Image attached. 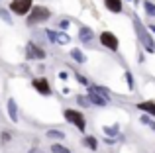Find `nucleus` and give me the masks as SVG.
<instances>
[{
  "label": "nucleus",
  "mask_w": 155,
  "mask_h": 153,
  "mask_svg": "<svg viewBox=\"0 0 155 153\" xmlns=\"http://www.w3.org/2000/svg\"><path fill=\"white\" fill-rule=\"evenodd\" d=\"M71 57L75 59L77 63H84V61H87V57H84V53H83L81 49H77V47H75V49H71Z\"/></svg>",
  "instance_id": "16"
},
{
  "label": "nucleus",
  "mask_w": 155,
  "mask_h": 153,
  "mask_svg": "<svg viewBox=\"0 0 155 153\" xmlns=\"http://www.w3.org/2000/svg\"><path fill=\"white\" fill-rule=\"evenodd\" d=\"M31 84H34V88L41 96H49L51 94V84H49V80H47L45 76H35V79L31 80Z\"/></svg>",
  "instance_id": "6"
},
{
  "label": "nucleus",
  "mask_w": 155,
  "mask_h": 153,
  "mask_svg": "<svg viewBox=\"0 0 155 153\" xmlns=\"http://www.w3.org/2000/svg\"><path fill=\"white\" fill-rule=\"evenodd\" d=\"M77 102H79V104H81L83 108L91 106V102H88V98H87V96H83V94H77Z\"/></svg>",
  "instance_id": "21"
},
{
  "label": "nucleus",
  "mask_w": 155,
  "mask_h": 153,
  "mask_svg": "<svg viewBox=\"0 0 155 153\" xmlns=\"http://www.w3.org/2000/svg\"><path fill=\"white\" fill-rule=\"evenodd\" d=\"M31 8H34V0H10V10L18 16L30 14Z\"/></svg>",
  "instance_id": "4"
},
{
  "label": "nucleus",
  "mask_w": 155,
  "mask_h": 153,
  "mask_svg": "<svg viewBox=\"0 0 155 153\" xmlns=\"http://www.w3.org/2000/svg\"><path fill=\"white\" fill-rule=\"evenodd\" d=\"M126 80H128V86H130V88L136 86V83H134V76H132V73H130V71H126Z\"/></svg>",
  "instance_id": "23"
},
{
  "label": "nucleus",
  "mask_w": 155,
  "mask_h": 153,
  "mask_svg": "<svg viewBox=\"0 0 155 153\" xmlns=\"http://www.w3.org/2000/svg\"><path fill=\"white\" fill-rule=\"evenodd\" d=\"M8 142H10V134H8V132H2V145H6Z\"/></svg>",
  "instance_id": "26"
},
{
  "label": "nucleus",
  "mask_w": 155,
  "mask_h": 153,
  "mask_svg": "<svg viewBox=\"0 0 155 153\" xmlns=\"http://www.w3.org/2000/svg\"><path fill=\"white\" fill-rule=\"evenodd\" d=\"M45 135H47V138H51V139H63V138H65L63 132H57V130H49Z\"/></svg>",
  "instance_id": "18"
},
{
  "label": "nucleus",
  "mask_w": 155,
  "mask_h": 153,
  "mask_svg": "<svg viewBox=\"0 0 155 153\" xmlns=\"http://www.w3.org/2000/svg\"><path fill=\"white\" fill-rule=\"evenodd\" d=\"M8 118H10L14 124L18 122V106H16L14 98H10V100H8Z\"/></svg>",
  "instance_id": "12"
},
{
  "label": "nucleus",
  "mask_w": 155,
  "mask_h": 153,
  "mask_svg": "<svg viewBox=\"0 0 155 153\" xmlns=\"http://www.w3.org/2000/svg\"><path fill=\"white\" fill-rule=\"evenodd\" d=\"M0 18L4 20L6 24H12V18H10V12L6 10V8H0Z\"/></svg>",
  "instance_id": "20"
},
{
  "label": "nucleus",
  "mask_w": 155,
  "mask_h": 153,
  "mask_svg": "<svg viewBox=\"0 0 155 153\" xmlns=\"http://www.w3.org/2000/svg\"><path fill=\"white\" fill-rule=\"evenodd\" d=\"M83 145L87 147V149L96 151V149H98V139H96L94 135H84V138H83Z\"/></svg>",
  "instance_id": "13"
},
{
  "label": "nucleus",
  "mask_w": 155,
  "mask_h": 153,
  "mask_svg": "<svg viewBox=\"0 0 155 153\" xmlns=\"http://www.w3.org/2000/svg\"><path fill=\"white\" fill-rule=\"evenodd\" d=\"M51 151L53 153H71L65 145H61V143H53V145H51Z\"/></svg>",
  "instance_id": "19"
},
{
  "label": "nucleus",
  "mask_w": 155,
  "mask_h": 153,
  "mask_svg": "<svg viewBox=\"0 0 155 153\" xmlns=\"http://www.w3.org/2000/svg\"><path fill=\"white\" fill-rule=\"evenodd\" d=\"M57 41L67 43V41H69V35H67V34H59V35H57Z\"/></svg>",
  "instance_id": "25"
},
{
  "label": "nucleus",
  "mask_w": 155,
  "mask_h": 153,
  "mask_svg": "<svg viewBox=\"0 0 155 153\" xmlns=\"http://www.w3.org/2000/svg\"><path fill=\"white\" fill-rule=\"evenodd\" d=\"M132 20H134V28H136V34H137L140 43L149 51V53H155V39H153V35L149 34V30L140 22V18H137V16H134Z\"/></svg>",
  "instance_id": "1"
},
{
  "label": "nucleus",
  "mask_w": 155,
  "mask_h": 153,
  "mask_svg": "<svg viewBox=\"0 0 155 153\" xmlns=\"http://www.w3.org/2000/svg\"><path fill=\"white\" fill-rule=\"evenodd\" d=\"M45 35L49 37V41H57V35H59V34L53 31V30H45Z\"/></svg>",
  "instance_id": "22"
},
{
  "label": "nucleus",
  "mask_w": 155,
  "mask_h": 153,
  "mask_svg": "<svg viewBox=\"0 0 155 153\" xmlns=\"http://www.w3.org/2000/svg\"><path fill=\"white\" fill-rule=\"evenodd\" d=\"M30 153H43V151L39 149V147H31V149H30Z\"/></svg>",
  "instance_id": "28"
},
{
  "label": "nucleus",
  "mask_w": 155,
  "mask_h": 153,
  "mask_svg": "<svg viewBox=\"0 0 155 153\" xmlns=\"http://www.w3.org/2000/svg\"><path fill=\"white\" fill-rule=\"evenodd\" d=\"M63 116H65V120H67L69 124H73L79 132H84V128H87V120H84V114L81 110H77V108H65Z\"/></svg>",
  "instance_id": "3"
},
{
  "label": "nucleus",
  "mask_w": 155,
  "mask_h": 153,
  "mask_svg": "<svg viewBox=\"0 0 155 153\" xmlns=\"http://www.w3.org/2000/svg\"><path fill=\"white\" fill-rule=\"evenodd\" d=\"M91 88H92V90H94V92H98L100 96H104V98H106V100H108V102H110V96H112V92H110V90H108V88H106V86H98V84H92Z\"/></svg>",
  "instance_id": "15"
},
{
  "label": "nucleus",
  "mask_w": 155,
  "mask_h": 153,
  "mask_svg": "<svg viewBox=\"0 0 155 153\" xmlns=\"http://www.w3.org/2000/svg\"><path fill=\"white\" fill-rule=\"evenodd\" d=\"M59 28H61V30H67V28H69V20H61V22H59Z\"/></svg>",
  "instance_id": "27"
},
{
  "label": "nucleus",
  "mask_w": 155,
  "mask_h": 153,
  "mask_svg": "<svg viewBox=\"0 0 155 153\" xmlns=\"http://www.w3.org/2000/svg\"><path fill=\"white\" fill-rule=\"evenodd\" d=\"M26 57L41 61V59H45V49H41V47L35 45V43H28L26 45Z\"/></svg>",
  "instance_id": "7"
},
{
  "label": "nucleus",
  "mask_w": 155,
  "mask_h": 153,
  "mask_svg": "<svg viewBox=\"0 0 155 153\" xmlns=\"http://www.w3.org/2000/svg\"><path fill=\"white\" fill-rule=\"evenodd\" d=\"M143 8H145V12H147V16H151V18H155V4L153 2H149V0H143Z\"/></svg>",
  "instance_id": "17"
},
{
  "label": "nucleus",
  "mask_w": 155,
  "mask_h": 153,
  "mask_svg": "<svg viewBox=\"0 0 155 153\" xmlns=\"http://www.w3.org/2000/svg\"><path fill=\"white\" fill-rule=\"evenodd\" d=\"M51 18V10L45 6H34L30 10V16L26 20V26H38V24L45 22V20Z\"/></svg>",
  "instance_id": "2"
},
{
  "label": "nucleus",
  "mask_w": 155,
  "mask_h": 153,
  "mask_svg": "<svg viewBox=\"0 0 155 153\" xmlns=\"http://www.w3.org/2000/svg\"><path fill=\"white\" fill-rule=\"evenodd\" d=\"M87 98H88V102L94 104V106H106V104H108V100H106L104 96H100L98 92H94L91 86H88V96Z\"/></svg>",
  "instance_id": "8"
},
{
  "label": "nucleus",
  "mask_w": 155,
  "mask_h": 153,
  "mask_svg": "<svg viewBox=\"0 0 155 153\" xmlns=\"http://www.w3.org/2000/svg\"><path fill=\"white\" fill-rule=\"evenodd\" d=\"M104 6H106L108 12H114V14H120V12L124 10L122 0H104Z\"/></svg>",
  "instance_id": "10"
},
{
  "label": "nucleus",
  "mask_w": 155,
  "mask_h": 153,
  "mask_svg": "<svg viewBox=\"0 0 155 153\" xmlns=\"http://www.w3.org/2000/svg\"><path fill=\"white\" fill-rule=\"evenodd\" d=\"M104 134H106V138H110V139L118 138V134H120V130H118V124H112V126H106V128H104Z\"/></svg>",
  "instance_id": "14"
},
{
  "label": "nucleus",
  "mask_w": 155,
  "mask_h": 153,
  "mask_svg": "<svg viewBox=\"0 0 155 153\" xmlns=\"http://www.w3.org/2000/svg\"><path fill=\"white\" fill-rule=\"evenodd\" d=\"M149 34H155V26H149Z\"/></svg>",
  "instance_id": "29"
},
{
  "label": "nucleus",
  "mask_w": 155,
  "mask_h": 153,
  "mask_svg": "<svg viewBox=\"0 0 155 153\" xmlns=\"http://www.w3.org/2000/svg\"><path fill=\"white\" fill-rule=\"evenodd\" d=\"M79 39L83 43H92V39H94V31H92V28H87L83 26L79 30Z\"/></svg>",
  "instance_id": "9"
},
{
  "label": "nucleus",
  "mask_w": 155,
  "mask_h": 153,
  "mask_svg": "<svg viewBox=\"0 0 155 153\" xmlns=\"http://www.w3.org/2000/svg\"><path fill=\"white\" fill-rule=\"evenodd\" d=\"M75 76H77V80H79L81 84H84V86H91V83L87 80V76H83V75H79V73H77Z\"/></svg>",
  "instance_id": "24"
},
{
  "label": "nucleus",
  "mask_w": 155,
  "mask_h": 153,
  "mask_svg": "<svg viewBox=\"0 0 155 153\" xmlns=\"http://www.w3.org/2000/svg\"><path fill=\"white\" fill-rule=\"evenodd\" d=\"M100 43L106 47L108 51H118V47H120V41H118V37L112 34V31H102L100 34Z\"/></svg>",
  "instance_id": "5"
},
{
  "label": "nucleus",
  "mask_w": 155,
  "mask_h": 153,
  "mask_svg": "<svg viewBox=\"0 0 155 153\" xmlns=\"http://www.w3.org/2000/svg\"><path fill=\"white\" fill-rule=\"evenodd\" d=\"M137 108H140L141 112H145L147 116H153V118H155V100H145V102H140V104H137Z\"/></svg>",
  "instance_id": "11"
}]
</instances>
